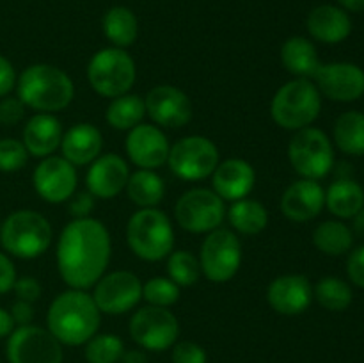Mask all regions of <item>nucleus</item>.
Listing matches in <instances>:
<instances>
[{
    "mask_svg": "<svg viewBox=\"0 0 364 363\" xmlns=\"http://www.w3.org/2000/svg\"><path fill=\"white\" fill-rule=\"evenodd\" d=\"M110 235L105 224L92 217L66 224L57 242V267L64 283L85 290L96 285L110 262Z\"/></svg>",
    "mask_w": 364,
    "mask_h": 363,
    "instance_id": "nucleus-1",
    "label": "nucleus"
},
{
    "mask_svg": "<svg viewBox=\"0 0 364 363\" xmlns=\"http://www.w3.org/2000/svg\"><path fill=\"white\" fill-rule=\"evenodd\" d=\"M100 310L92 295L71 288L57 295L46 313L48 331L64 345H82L100 327Z\"/></svg>",
    "mask_w": 364,
    "mask_h": 363,
    "instance_id": "nucleus-2",
    "label": "nucleus"
},
{
    "mask_svg": "<svg viewBox=\"0 0 364 363\" xmlns=\"http://www.w3.org/2000/svg\"><path fill=\"white\" fill-rule=\"evenodd\" d=\"M75 96L70 75L52 64H32L18 78V98L39 112L66 109Z\"/></svg>",
    "mask_w": 364,
    "mask_h": 363,
    "instance_id": "nucleus-3",
    "label": "nucleus"
},
{
    "mask_svg": "<svg viewBox=\"0 0 364 363\" xmlns=\"http://www.w3.org/2000/svg\"><path fill=\"white\" fill-rule=\"evenodd\" d=\"M322 95L308 78H295L281 85L270 103L272 120L287 130H302L318 117Z\"/></svg>",
    "mask_w": 364,
    "mask_h": 363,
    "instance_id": "nucleus-4",
    "label": "nucleus"
},
{
    "mask_svg": "<svg viewBox=\"0 0 364 363\" xmlns=\"http://www.w3.org/2000/svg\"><path fill=\"white\" fill-rule=\"evenodd\" d=\"M127 241L139 258L159 262L173 251V224L162 210H137L127 224Z\"/></svg>",
    "mask_w": 364,
    "mask_h": 363,
    "instance_id": "nucleus-5",
    "label": "nucleus"
},
{
    "mask_svg": "<svg viewBox=\"0 0 364 363\" xmlns=\"http://www.w3.org/2000/svg\"><path fill=\"white\" fill-rule=\"evenodd\" d=\"M0 244L18 258H36L52 244V226L39 212L18 210L0 224Z\"/></svg>",
    "mask_w": 364,
    "mask_h": 363,
    "instance_id": "nucleus-6",
    "label": "nucleus"
},
{
    "mask_svg": "<svg viewBox=\"0 0 364 363\" xmlns=\"http://www.w3.org/2000/svg\"><path fill=\"white\" fill-rule=\"evenodd\" d=\"M135 63L123 48H103L92 56L87 66V80L98 95L117 98L127 95L135 82Z\"/></svg>",
    "mask_w": 364,
    "mask_h": 363,
    "instance_id": "nucleus-7",
    "label": "nucleus"
},
{
    "mask_svg": "<svg viewBox=\"0 0 364 363\" xmlns=\"http://www.w3.org/2000/svg\"><path fill=\"white\" fill-rule=\"evenodd\" d=\"M288 159L302 178L320 180L327 177L334 166L333 142L318 128L306 127L291 137Z\"/></svg>",
    "mask_w": 364,
    "mask_h": 363,
    "instance_id": "nucleus-8",
    "label": "nucleus"
},
{
    "mask_svg": "<svg viewBox=\"0 0 364 363\" xmlns=\"http://www.w3.org/2000/svg\"><path fill=\"white\" fill-rule=\"evenodd\" d=\"M242 263V244L233 231L217 228L206 235L199 253V265L213 283H226L238 273Z\"/></svg>",
    "mask_w": 364,
    "mask_h": 363,
    "instance_id": "nucleus-9",
    "label": "nucleus"
},
{
    "mask_svg": "<svg viewBox=\"0 0 364 363\" xmlns=\"http://www.w3.org/2000/svg\"><path fill=\"white\" fill-rule=\"evenodd\" d=\"M178 224L191 233H210L223 224L224 199L210 189H191L174 206Z\"/></svg>",
    "mask_w": 364,
    "mask_h": 363,
    "instance_id": "nucleus-10",
    "label": "nucleus"
},
{
    "mask_svg": "<svg viewBox=\"0 0 364 363\" xmlns=\"http://www.w3.org/2000/svg\"><path fill=\"white\" fill-rule=\"evenodd\" d=\"M130 335L135 344L148 351H166L176 344L180 335V324L171 310L162 306H144L139 308L130 319Z\"/></svg>",
    "mask_w": 364,
    "mask_h": 363,
    "instance_id": "nucleus-11",
    "label": "nucleus"
},
{
    "mask_svg": "<svg viewBox=\"0 0 364 363\" xmlns=\"http://www.w3.org/2000/svg\"><path fill=\"white\" fill-rule=\"evenodd\" d=\"M167 164L178 178L203 180L219 166V149L203 135H188L169 149Z\"/></svg>",
    "mask_w": 364,
    "mask_h": 363,
    "instance_id": "nucleus-12",
    "label": "nucleus"
},
{
    "mask_svg": "<svg viewBox=\"0 0 364 363\" xmlns=\"http://www.w3.org/2000/svg\"><path fill=\"white\" fill-rule=\"evenodd\" d=\"M9 363H63V344L39 326H20L7 338Z\"/></svg>",
    "mask_w": 364,
    "mask_h": 363,
    "instance_id": "nucleus-13",
    "label": "nucleus"
},
{
    "mask_svg": "<svg viewBox=\"0 0 364 363\" xmlns=\"http://www.w3.org/2000/svg\"><path fill=\"white\" fill-rule=\"evenodd\" d=\"M142 298V283L134 273L114 270L102 276L95 285V299L100 312L121 315L135 308Z\"/></svg>",
    "mask_w": 364,
    "mask_h": 363,
    "instance_id": "nucleus-14",
    "label": "nucleus"
},
{
    "mask_svg": "<svg viewBox=\"0 0 364 363\" xmlns=\"http://www.w3.org/2000/svg\"><path fill=\"white\" fill-rule=\"evenodd\" d=\"M77 180L73 164L55 155L45 157L32 174L36 192L48 203L68 201L77 189Z\"/></svg>",
    "mask_w": 364,
    "mask_h": 363,
    "instance_id": "nucleus-15",
    "label": "nucleus"
},
{
    "mask_svg": "<svg viewBox=\"0 0 364 363\" xmlns=\"http://www.w3.org/2000/svg\"><path fill=\"white\" fill-rule=\"evenodd\" d=\"M313 78L320 95L334 102H355L364 95V71L358 64H320Z\"/></svg>",
    "mask_w": 364,
    "mask_h": 363,
    "instance_id": "nucleus-16",
    "label": "nucleus"
},
{
    "mask_svg": "<svg viewBox=\"0 0 364 363\" xmlns=\"http://www.w3.org/2000/svg\"><path fill=\"white\" fill-rule=\"evenodd\" d=\"M146 114L167 128L185 127L192 120V102L174 85H156L144 98Z\"/></svg>",
    "mask_w": 364,
    "mask_h": 363,
    "instance_id": "nucleus-17",
    "label": "nucleus"
},
{
    "mask_svg": "<svg viewBox=\"0 0 364 363\" xmlns=\"http://www.w3.org/2000/svg\"><path fill=\"white\" fill-rule=\"evenodd\" d=\"M124 148L135 166L141 169H156L167 162L171 146L160 128L153 125H137L128 134Z\"/></svg>",
    "mask_w": 364,
    "mask_h": 363,
    "instance_id": "nucleus-18",
    "label": "nucleus"
},
{
    "mask_svg": "<svg viewBox=\"0 0 364 363\" xmlns=\"http://www.w3.org/2000/svg\"><path fill=\"white\" fill-rule=\"evenodd\" d=\"M128 178H130V169L123 157L107 153L92 160L85 177V184L95 198L110 199L116 198L127 187Z\"/></svg>",
    "mask_w": 364,
    "mask_h": 363,
    "instance_id": "nucleus-19",
    "label": "nucleus"
},
{
    "mask_svg": "<svg viewBox=\"0 0 364 363\" xmlns=\"http://www.w3.org/2000/svg\"><path fill=\"white\" fill-rule=\"evenodd\" d=\"M267 301L281 315H299L313 301V287L302 274H284L269 285Z\"/></svg>",
    "mask_w": 364,
    "mask_h": 363,
    "instance_id": "nucleus-20",
    "label": "nucleus"
},
{
    "mask_svg": "<svg viewBox=\"0 0 364 363\" xmlns=\"http://www.w3.org/2000/svg\"><path fill=\"white\" fill-rule=\"evenodd\" d=\"M326 205V191L316 180L294 182L281 198V210L294 223L311 221L322 212Z\"/></svg>",
    "mask_w": 364,
    "mask_h": 363,
    "instance_id": "nucleus-21",
    "label": "nucleus"
},
{
    "mask_svg": "<svg viewBox=\"0 0 364 363\" xmlns=\"http://www.w3.org/2000/svg\"><path fill=\"white\" fill-rule=\"evenodd\" d=\"M213 192L224 201L244 199L255 189V167L242 159H228L219 162L213 171Z\"/></svg>",
    "mask_w": 364,
    "mask_h": 363,
    "instance_id": "nucleus-22",
    "label": "nucleus"
},
{
    "mask_svg": "<svg viewBox=\"0 0 364 363\" xmlns=\"http://www.w3.org/2000/svg\"><path fill=\"white\" fill-rule=\"evenodd\" d=\"M308 32L316 41L336 45L345 41L352 32V20L347 11L340 6L322 4L311 9L306 20Z\"/></svg>",
    "mask_w": 364,
    "mask_h": 363,
    "instance_id": "nucleus-23",
    "label": "nucleus"
},
{
    "mask_svg": "<svg viewBox=\"0 0 364 363\" xmlns=\"http://www.w3.org/2000/svg\"><path fill=\"white\" fill-rule=\"evenodd\" d=\"M63 141V127L53 114L39 112L27 121L23 128V144L28 155L45 159L50 157Z\"/></svg>",
    "mask_w": 364,
    "mask_h": 363,
    "instance_id": "nucleus-24",
    "label": "nucleus"
},
{
    "mask_svg": "<svg viewBox=\"0 0 364 363\" xmlns=\"http://www.w3.org/2000/svg\"><path fill=\"white\" fill-rule=\"evenodd\" d=\"M102 132L91 123H77L63 134L60 152L73 166H85L96 160L102 152Z\"/></svg>",
    "mask_w": 364,
    "mask_h": 363,
    "instance_id": "nucleus-25",
    "label": "nucleus"
},
{
    "mask_svg": "<svg viewBox=\"0 0 364 363\" xmlns=\"http://www.w3.org/2000/svg\"><path fill=\"white\" fill-rule=\"evenodd\" d=\"M281 63L287 68V71H290L291 75L299 78L313 77L320 66L315 45L302 36H294L283 43Z\"/></svg>",
    "mask_w": 364,
    "mask_h": 363,
    "instance_id": "nucleus-26",
    "label": "nucleus"
},
{
    "mask_svg": "<svg viewBox=\"0 0 364 363\" xmlns=\"http://www.w3.org/2000/svg\"><path fill=\"white\" fill-rule=\"evenodd\" d=\"M326 205L336 217L352 219L364 206V191L352 178H338L326 191Z\"/></svg>",
    "mask_w": 364,
    "mask_h": 363,
    "instance_id": "nucleus-27",
    "label": "nucleus"
},
{
    "mask_svg": "<svg viewBox=\"0 0 364 363\" xmlns=\"http://www.w3.org/2000/svg\"><path fill=\"white\" fill-rule=\"evenodd\" d=\"M103 32L107 39L117 46V48H127L134 45L139 34V21L134 11L124 6L110 7L105 13L102 21Z\"/></svg>",
    "mask_w": 364,
    "mask_h": 363,
    "instance_id": "nucleus-28",
    "label": "nucleus"
},
{
    "mask_svg": "<svg viewBox=\"0 0 364 363\" xmlns=\"http://www.w3.org/2000/svg\"><path fill=\"white\" fill-rule=\"evenodd\" d=\"M128 198L141 209H155L164 198L166 185L153 169H139L127 182Z\"/></svg>",
    "mask_w": 364,
    "mask_h": 363,
    "instance_id": "nucleus-29",
    "label": "nucleus"
},
{
    "mask_svg": "<svg viewBox=\"0 0 364 363\" xmlns=\"http://www.w3.org/2000/svg\"><path fill=\"white\" fill-rule=\"evenodd\" d=\"M334 142L347 155H364V114L347 110L334 123Z\"/></svg>",
    "mask_w": 364,
    "mask_h": 363,
    "instance_id": "nucleus-30",
    "label": "nucleus"
},
{
    "mask_svg": "<svg viewBox=\"0 0 364 363\" xmlns=\"http://www.w3.org/2000/svg\"><path fill=\"white\" fill-rule=\"evenodd\" d=\"M228 219L235 230L244 235H256L263 231L269 224V212L256 199H238L228 210Z\"/></svg>",
    "mask_w": 364,
    "mask_h": 363,
    "instance_id": "nucleus-31",
    "label": "nucleus"
},
{
    "mask_svg": "<svg viewBox=\"0 0 364 363\" xmlns=\"http://www.w3.org/2000/svg\"><path fill=\"white\" fill-rule=\"evenodd\" d=\"M313 244L329 256L345 255L354 244V233L341 221H326L313 231Z\"/></svg>",
    "mask_w": 364,
    "mask_h": 363,
    "instance_id": "nucleus-32",
    "label": "nucleus"
},
{
    "mask_svg": "<svg viewBox=\"0 0 364 363\" xmlns=\"http://www.w3.org/2000/svg\"><path fill=\"white\" fill-rule=\"evenodd\" d=\"M146 116L144 100L137 95H123L112 98L110 105L107 107L105 120L116 130H132L141 125L142 117Z\"/></svg>",
    "mask_w": 364,
    "mask_h": 363,
    "instance_id": "nucleus-33",
    "label": "nucleus"
},
{
    "mask_svg": "<svg viewBox=\"0 0 364 363\" xmlns=\"http://www.w3.org/2000/svg\"><path fill=\"white\" fill-rule=\"evenodd\" d=\"M313 298H316V301L329 312H343L350 306L354 294L347 281L336 276H327L316 283Z\"/></svg>",
    "mask_w": 364,
    "mask_h": 363,
    "instance_id": "nucleus-34",
    "label": "nucleus"
},
{
    "mask_svg": "<svg viewBox=\"0 0 364 363\" xmlns=\"http://www.w3.org/2000/svg\"><path fill=\"white\" fill-rule=\"evenodd\" d=\"M85 359L89 363H117L124 354V345L117 335H95L85 342Z\"/></svg>",
    "mask_w": 364,
    "mask_h": 363,
    "instance_id": "nucleus-35",
    "label": "nucleus"
},
{
    "mask_svg": "<svg viewBox=\"0 0 364 363\" xmlns=\"http://www.w3.org/2000/svg\"><path fill=\"white\" fill-rule=\"evenodd\" d=\"M167 273L178 287H191L198 283L201 265L191 251H174L167 258Z\"/></svg>",
    "mask_w": 364,
    "mask_h": 363,
    "instance_id": "nucleus-36",
    "label": "nucleus"
},
{
    "mask_svg": "<svg viewBox=\"0 0 364 363\" xmlns=\"http://www.w3.org/2000/svg\"><path fill=\"white\" fill-rule=\"evenodd\" d=\"M142 298L153 306L169 308L180 298V287L169 278H151L142 285Z\"/></svg>",
    "mask_w": 364,
    "mask_h": 363,
    "instance_id": "nucleus-37",
    "label": "nucleus"
},
{
    "mask_svg": "<svg viewBox=\"0 0 364 363\" xmlns=\"http://www.w3.org/2000/svg\"><path fill=\"white\" fill-rule=\"evenodd\" d=\"M27 160L28 152L23 142L11 137L0 139V171L4 173L20 171L27 164Z\"/></svg>",
    "mask_w": 364,
    "mask_h": 363,
    "instance_id": "nucleus-38",
    "label": "nucleus"
},
{
    "mask_svg": "<svg viewBox=\"0 0 364 363\" xmlns=\"http://www.w3.org/2000/svg\"><path fill=\"white\" fill-rule=\"evenodd\" d=\"M173 363H206V351L196 342H178L173 349Z\"/></svg>",
    "mask_w": 364,
    "mask_h": 363,
    "instance_id": "nucleus-39",
    "label": "nucleus"
},
{
    "mask_svg": "<svg viewBox=\"0 0 364 363\" xmlns=\"http://www.w3.org/2000/svg\"><path fill=\"white\" fill-rule=\"evenodd\" d=\"M25 105L20 98L14 96H4L0 100V125L4 127H13L23 120Z\"/></svg>",
    "mask_w": 364,
    "mask_h": 363,
    "instance_id": "nucleus-40",
    "label": "nucleus"
},
{
    "mask_svg": "<svg viewBox=\"0 0 364 363\" xmlns=\"http://www.w3.org/2000/svg\"><path fill=\"white\" fill-rule=\"evenodd\" d=\"M13 290L16 292V298L20 301H27V302H34L38 301L39 295H41V285L38 283L36 278L31 276H23L16 281H14V287Z\"/></svg>",
    "mask_w": 364,
    "mask_h": 363,
    "instance_id": "nucleus-41",
    "label": "nucleus"
},
{
    "mask_svg": "<svg viewBox=\"0 0 364 363\" xmlns=\"http://www.w3.org/2000/svg\"><path fill=\"white\" fill-rule=\"evenodd\" d=\"M347 273L352 283L364 288V246H359L350 253L347 262Z\"/></svg>",
    "mask_w": 364,
    "mask_h": 363,
    "instance_id": "nucleus-42",
    "label": "nucleus"
},
{
    "mask_svg": "<svg viewBox=\"0 0 364 363\" xmlns=\"http://www.w3.org/2000/svg\"><path fill=\"white\" fill-rule=\"evenodd\" d=\"M95 206V196L91 192H78L73 196V199L70 201V214L75 219H82V217H87L89 212Z\"/></svg>",
    "mask_w": 364,
    "mask_h": 363,
    "instance_id": "nucleus-43",
    "label": "nucleus"
},
{
    "mask_svg": "<svg viewBox=\"0 0 364 363\" xmlns=\"http://www.w3.org/2000/svg\"><path fill=\"white\" fill-rule=\"evenodd\" d=\"M14 281H16V269L11 258L4 253H0V294L13 290Z\"/></svg>",
    "mask_w": 364,
    "mask_h": 363,
    "instance_id": "nucleus-44",
    "label": "nucleus"
},
{
    "mask_svg": "<svg viewBox=\"0 0 364 363\" xmlns=\"http://www.w3.org/2000/svg\"><path fill=\"white\" fill-rule=\"evenodd\" d=\"M16 85V73L9 60L4 56H0V98L9 95L13 88Z\"/></svg>",
    "mask_w": 364,
    "mask_h": 363,
    "instance_id": "nucleus-45",
    "label": "nucleus"
},
{
    "mask_svg": "<svg viewBox=\"0 0 364 363\" xmlns=\"http://www.w3.org/2000/svg\"><path fill=\"white\" fill-rule=\"evenodd\" d=\"M9 313L11 317H13L14 324H20V326H27V324H31L32 319H34V308H32V302L20 301V299L14 302Z\"/></svg>",
    "mask_w": 364,
    "mask_h": 363,
    "instance_id": "nucleus-46",
    "label": "nucleus"
},
{
    "mask_svg": "<svg viewBox=\"0 0 364 363\" xmlns=\"http://www.w3.org/2000/svg\"><path fill=\"white\" fill-rule=\"evenodd\" d=\"M14 330V320L7 310L0 308V338L9 337Z\"/></svg>",
    "mask_w": 364,
    "mask_h": 363,
    "instance_id": "nucleus-47",
    "label": "nucleus"
},
{
    "mask_svg": "<svg viewBox=\"0 0 364 363\" xmlns=\"http://www.w3.org/2000/svg\"><path fill=\"white\" fill-rule=\"evenodd\" d=\"M338 4L345 11H352V13H363L364 11V0H338Z\"/></svg>",
    "mask_w": 364,
    "mask_h": 363,
    "instance_id": "nucleus-48",
    "label": "nucleus"
},
{
    "mask_svg": "<svg viewBox=\"0 0 364 363\" xmlns=\"http://www.w3.org/2000/svg\"><path fill=\"white\" fill-rule=\"evenodd\" d=\"M354 224H352V233L359 235V237H364V206L355 214L354 217Z\"/></svg>",
    "mask_w": 364,
    "mask_h": 363,
    "instance_id": "nucleus-49",
    "label": "nucleus"
},
{
    "mask_svg": "<svg viewBox=\"0 0 364 363\" xmlns=\"http://www.w3.org/2000/svg\"><path fill=\"white\" fill-rule=\"evenodd\" d=\"M123 363H146V356L142 352L137 351H130V352H124L123 354Z\"/></svg>",
    "mask_w": 364,
    "mask_h": 363,
    "instance_id": "nucleus-50",
    "label": "nucleus"
},
{
    "mask_svg": "<svg viewBox=\"0 0 364 363\" xmlns=\"http://www.w3.org/2000/svg\"><path fill=\"white\" fill-rule=\"evenodd\" d=\"M0 224H2V223H0Z\"/></svg>",
    "mask_w": 364,
    "mask_h": 363,
    "instance_id": "nucleus-51",
    "label": "nucleus"
}]
</instances>
